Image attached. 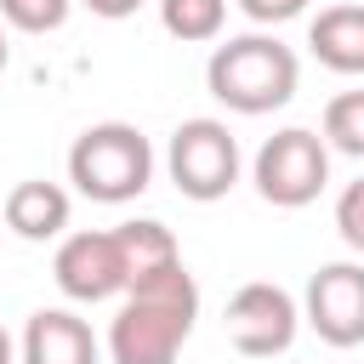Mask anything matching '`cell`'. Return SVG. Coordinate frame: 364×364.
I'll return each mask as SVG.
<instances>
[{
  "label": "cell",
  "mask_w": 364,
  "mask_h": 364,
  "mask_svg": "<svg viewBox=\"0 0 364 364\" xmlns=\"http://www.w3.org/2000/svg\"><path fill=\"white\" fill-rule=\"evenodd\" d=\"M199 318V284L188 262L142 273L108 318V364H176Z\"/></svg>",
  "instance_id": "cell-1"
},
{
  "label": "cell",
  "mask_w": 364,
  "mask_h": 364,
  "mask_svg": "<svg viewBox=\"0 0 364 364\" xmlns=\"http://www.w3.org/2000/svg\"><path fill=\"white\" fill-rule=\"evenodd\" d=\"M205 85L228 114H273L296 97L301 85V63L279 34H233L210 51L205 63Z\"/></svg>",
  "instance_id": "cell-2"
},
{
  "label": "cell",
  "mask_w": 364,
  "mask_h": 364,
  "mask_svg": "<svg viewBox=\"0 0 364 364\" xmlns=\"http://www.w3.org/2000/svg\"><path fill=\"white\" fill-rule=\"evenodd\" d=\"M68 182L91 205H131L154 182V142L131 119H97L68 148Z\"/></svg>",
  "instance_id": "cell-3"
},
{
  "label": "cell",
  "mask_w": 364,
  "mask_h": 364,
  "mask_svg": "<svg viewBox=\"0 0 364 364\" xmlns=\"http://www.w3.org/2000/svg\"><path fill=\"white\" fill-rule=\"evenodd\" d=\"M250 182H256V193H262L267 205H279V210L313 205V199L330 188V148H324V136L307 131V125L273 131V136L256 148V159H250Z\"/></svg>",
  "instance_id": "cell-4"
},
{
  "label": "cell",
  "mask_w": 364,
  "mask_h": 364,
  "mask_svg": "<svg viewBox=\"0 0 364 364\" xmlns=\"http://www.w3.org/2000/svg\"><path fill=\"white\" fill-rule=\"evenodd\" d=\"M239 165H245L239 142H233V131L222 119H182L171 131V142H165V171H171L176 193L193 199V205L228 199L233 182H239Z\"/></svg>",
  "instance_id": "cell-5"
},
{
  "label": "cell",
  "mask_w": 364,
  "mask_h": 364,
  "mask_svg": "<svg viewBox=\"0 0 364 364\" xmlns=\"http://www.w3.org/2000/svg\"><path fill=\"white\" fill-rule=\"evenodd\" d=\"M51 279L68 301H114L131 290V262H125V245L114 228H80V233H63L57 239V256H51Z\"/></svg>",
  "instance_id": "cell-6"
},
{
  "label": "cell",
  "mask_w": 364,
  "mask_h": 364,
  "mask_svg": "<svg viewBox=\"0 0 364 364\" xmlns=\"http://www.w3.org/2000/svg\"><path fill=\"white\" fill-rule=\"evenodd\" d=\"M222 330L228 341L245 353V358H279L290 353L296 330H301V307L284 284L273 279H250L228 296V313H222Z\"/></svg>",
  "instance_id": "cell-7"
},
{
  "label": "cell",
  "mask_w": 364,
  "mask_h": 364,
  "mask_svg": "<svg viewBox=\"0 0 364 364\" xmlns=\"http://www.w3.org/2000/svg\"><path fill=\"white\" fill-rule=\"evenodd\" d=\"M301 318L324 347H364V262H324L307 279Z\"/></svg>",
  "instance_id": "cell-8"
},
{
  "label": "cell",
  "mask_w": 364,
  "mask_h": 364,
  "mask_svg": "<svg viewBox=\"0 0 364 364\" xmlns=\"http://www.w3.org/2000/svg\"><path fill=\"white\" fill-rule=\"evenodd\" d=\"M17 364H102V341L74 307H40L23 324Z\"/></svg>",
  "instance_id": "cell-9"
},
{
  "label": "cell",
  "mask_w": 364,
  "mask_h": 364,
  "mask_svg": "<svg viewBox=\"0 0 364 364\" xmlns=\"http://www.w3.org/2000/svg\"><path fill=\"white\" fill-rule=\"evenodd\" d=\"M68 210H74V199H68L57 182H40V176L17 182V188L6 193V205H0L6 228H11L17 239H28V245L63 239V233H68Z\"/></svg>",
  "instance_id": "cell-10"
},
{
  "label": "cell",
  "mask_w": 364,
  "mask_h": 364,
  "mask_svg": "<svg viewBox=\"0 0 364 364\" xmlns=\"http://www.w3.org/2000/svg\"><path fill=\"white\" fill-rule=\"evenodd\" d=\"M307 51L330 74H364V6H324L307 23Z\"/></svg>",
  "instance_id": "cell-11"
},
{
  "label": "cell",
  "mask_w": 364,
  "mask_h": 364,
  "mask_svg": "<svg viewBox=\"0 0 364 364\" xmlns=\"http://www.w3.org/2000/svg\"><path fill=\"white\" fill-rule=\"evenodd\" d=\"M222 23H228V0H159V28L182 46L222 40Z\"/></svg>",
  "instance_id": "cell-12"
},
{
  "label": "cell",
  "mask_w": 364,
  "mask_h": 364,
  "mask_svg": "<svg viewBox=\"0 0 364 364\" xmlns=\"http://www.w3.org/2000/svg\"><path fill=\"white\" fill-rule=\"evenodd\" d=\"M324 148L330 154H347V159H364V91H336L324 102V125H318Z\"/></svg>",
  "instance_id": "cell-13"
},
{
  "label": "cell",
  "mask_w": 364,
  "mask_h": 364,
  "mask_svg": "<svg viewBox=\"0 0 364 364\" xmlns=\"http://www.w3.org/2000/svg\"><path fill=\"white\" fill-rule=\"evenodd\" d=\"M68 11H74V0H0V17L17 34H51L68 23Z\"/></svg>",
  "instance_id": "cell-14"
},
{
  "label": "cell",
  "mask_w": 364,
  "mask_h": 364,
  "mask_svg": "<svg viewBox=\"0 0 364 364\" xmlns=\"http://www.w3.org/2000/svg\"><path fill=\"white\" fill-rule=\"evenodd\" d=\"M336 233L347 239V250L364 256V176L341 188V199H336Z\"/></svg>",
  "instance_id": "cell-15"
},
{
  "label": "cell",
  "mask_w": 364,
  "mask_h": 364,
  "mask_svg": "<svg viewBox=\"0 0 364 364\" xmlns=\"http://www.w3.org/2000/svg\"><path fill=\"white\" fill-rule=\"evenodd\" d=\"M250 23H262V28H273V23H290V17H301L307 11V0H233Z\"/></svg>",
  "instance_id": "cell-16"
},
{
  "label": "cell",
  "mask_w": 364,
  "mask_h": 364,
  "mask_svg": "<svg viewBox=\"0 0 364 364\" xmlns=\"http://www.w3.org/2000/svg\"><path fill=\"white\" fill-rule=\"evenodd\" d=\"M85 11H97V17H108V23H119V17H136L148 0H80Z\"/></svg>",
  "instance_id": "cell-17"
},
{
  "label": "cell",
  "mask_w": 364,
  "mask_h": 364,
  "mask_svg": "<svg viewBox=\"0 0 364 364\" xmlns=\"http://www.w3.org/2000/svg\"><path fill=\"white\" fill-rule=\"evenodd\" d=\"M0 364H17V341L6 336V324H0Z\"/></svg>",
  "instance_id": "cell-18"
},
{
  "label": "cell",
  "mask_w": 364,
  "mask_h": 364,
  "mask_svg": "<svg viewBox=\"0 0 364 364\" xmlns=\"http://www.w3.org/2000/svg\"><path fill=\"white\" fill-rule=\"evenodd\" d=\"M6 57H11V46H6V34H0V74H6Z\"/></svg>",
  "instance_id": "cell-19"
}]
</instances>
